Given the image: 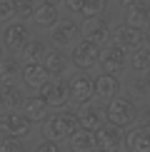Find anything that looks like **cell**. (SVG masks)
<instances>
[{
    "instance_id": "obj_38",
    "label": "cell",
    "mask_w": 150,
    "mask_h": 152,
    "mask_svg": "<svg viewBox=\"0 0 150 152\" xmlns=\"http://www.w3.org/2000/svg\"><path fill=\"white\" fill-rule=\"evenodd\" d=\"M0 60H3V48H0Z\"/></svg>"
},
{
    "instance_id": "obj_5",
    "label": "cell",
    "mask_w": 150,
    "mask_h": 152,
    "mask_svg": "<svg viewBox=\"0 0 150 152\" xmlns=\"http://www.w3.org/2000/svg\"><path fill=\"white\" fill-rule=\"evenodd\" d=\"M80 35H83V40H90V42H95V45H103V42L108 40V35H110V25L105 23L103 15L85 18L83 25H80Z\"/></svg>"
},
{
    "instance_id": "obj_27",
    "label": "cell",
    "mask_w": 150,
    "mask_h": 152,
    "mask_svg": "<svg viewBox=\"0 0 150 152\" xmlns=\"http://www.w3.org/2000/svg\"><path fill=\"white\" fill-rule=\"evenodd\" d=\"M105 0H83L80 5V15L83 18H95V15H103L105 12Z\"/></svg>"
},
{
    "instance_id": "obj_30",
    "label": "cell",
    "mask_w": 150,
    "mask_h": 152,
    "mask_svg": "<svg viewBox=\"0 0 150 152\" xmlns=\"http://www.w3.org/2000/svg\"><path fill=\"white\" fill-rule=\"evenodd\" d=\"M0 152H25V150L18 142V137H3L0 140Z\"/></svg>"
},
{
    "instance_id": "obj_12",
    "label": "cell",
    "mask_w": 150,
    "mask_h": 152,
    "mask_svg": "<svg viewBox=\"0 0 150 152\" xmlns=\"http://www.w3.org/2000/svg\"><path fill=\"white\" fill-rule=\"evenodd\" d=\"M100 67L105 72H120L125 67V48L118 42H110L105 50H100Z\"/></svg>"
},
{
    "instance_id": "obj_39",
    "label": "cell",
    "mask_w": 150,
    "mask_h": 152,
    "mask_svg": "<svg viewBox=\"0 0 150 152\" xmlns=\"http://www.w3.org/2000/svg\"><path fill=\"white\" fill-rule=\"evenodd\" d=\"M0 92H3V85H0Z\"/></svg>"
},
{
    "instance_id": "obj_4",
    "label": "cell",
    "mask_w": 150,
    "mask_h": 152,
    "mask_svg": "<svg viewBox=\"0 0 150 152\" xmlns=\"http://www.w3.org/2000/svg\"><path fill=\"white\" fill-rule=\"evenodd\" d=\"M73 65L78 70H93L95 65H100V50L95 42L83 40L73 45Z\"/></svg>"
},
{
    "instance_id": "obj_18",
    "label": "cell",
    "mask_w": 150,
    "mask_h": 152,
    "mask_svg": "<svg viewBox=\"0 0 150 152\" xmlns=\"http://www.w3.org/2000/svg\"><path fill=\"white\" fill-rule=\"evenodd\" d=\"M125 23L133 25V28L145 30L150 25V5L143 3V0H135L133 5H128L125 8Z\"/></svg>"
},
{
    "instance_id": "obj_37",
    "label": "cell",
    "mask_w": 150,
    "mask_h": 152,
    "mask_svg": "<svg viewBox=\"0 0 150 152\" xmlns=\"http://www.w3.org/2000/svg\"><path fill=\"white\" fill-rule=\"evenodd\" d=\"M148 85H150V70H148Z\"/></svg>"
},
{
    "instance_id": "obj_8",
    "label": "cell",
    "mask_w": 150,
    "mask_h": 152,
    "mask_svg": "<svg viewBox=\"0 0 150 152\" xmlns=\"http://www.w3.org/2000/svg\"><path fill=\"white\" fill-rule=\"evenodd\" d=\"M68 87H70V97L75 100L78 105H85L95 97V82H93L88 75H75V77L68 80Z\"/></svg>"
},
{
    "instance_id": "obj_7",
    "label": "cell",
    "mask_w": 150,
    "mask_h": 152,
    "mask_svg": "<svg viewBox=\"0 0 150 152\" xmlns=\"http://www.w3.org/2000/svg\"><path fill=\"white\" fill-rule=\"evenodd\" d=\"M115 42L125 50H138L148 42V37H145V30L133 28V25L125 23V25H118L115 28Z\"/></svg>"
},
{
    "instance_id": "obj_35",
    "label": "cell",
    "mask_w": 150,
    "mask_h": 152,
    "mask_svg": "<svg viewBox=\"0 0 150 152\" xmlns=\"http://www.w3.org/2000/svg\"><path fill=\"white\" fill-rule=\"evenodd\" d=\"M120 3L125 5V8H128V5H133V3H135V0H120Z\"/></svg>"
},
{
    "instance_id": "obj_21",
    "label": "cell",
    "mask_w": 150,
    "mask_h": 152,
    "mask_svg": "<svg viewBox=\"0 0 150 152\" xmlns=\"http://www.w3.org/2000/svg\"><path fill=\"white\" fill-rule=\"evenodd\" d=\"M33 20L40 25V28H53V25L58 23V5H50V3L38 5L35 12H33Z\"/></svg>"
},
{
    "instance_id": "obj_15",
    "label": "cell",
    "mask_w": 150,
    "mask_h": 152,
    "mask_svg": "<svg viewBox=\"0 0 150 152\" xmlns=\"http://www.w3.org/2000/svg\"><path fill=\"white\" fill-rule=\"evenodd\" d=\"M48 107H50L48 100L38 92V95H33V97H23L20 112L28 120H33V122H40V120H45V115H48Z\"/></svg>"
},
{
    "instance_id": "obj_22",
    "label": "cell",
    "mask_w": 150,
    "mask_h": 152,
    "mask_svg": "<svg viewBox=\"0 0 150 152\" xmlns=\"http://www.w3.org/2000/svg\"><path fill=\"white\" fill-rule=\"evenodd\" d=\"M18 72H20V67H18L15 58H3L0 60V85L3 87H12L15 85Z\"/></svg>"
},
{
    "instance_id": "obj_19",
    "label": "cell",
    "mask_w": 150,
    "mask_h": 152,
    "mask_svg": "<svg viewBox=\"0 0 150 152\" xmlns=\"http://www.w3.org/2000/svg\"><path fill=\"white\" fill-rule=\"evenodd\" d=\"M3 42H5V48L12 50V53H20L23 45L28 42V28H25L23 23H12L5 28V33H3Z\"/></svg>"
},
{
    "instance_id": "obj_33",
    "label": "cell",
    "mask_w": 150,
    "mask_h": 152,
    "mask_svg": "<svg viewBox=\"0 0 150 152\" xmlns=\"http://www.w3.org/2000/svg\"><path fill=\"white\" fill-rule=\"evenodd\" d=\"M68 8H70L73 12H80V5H83V0H65Z\"/></svg>"
},
{
    "instance_id": "obj_11",
    "label": "cell",
    "mask_w": 150,
    "mask_h": 152,
    "mask_svg": "<svg viewBox=\"0 0 150 152\" xmlns=\"http://www.w3.org/2000/svg\"><path fill=\"white\" fill-rule=\"evenodd\" d=\"M125 147V135L120 132V127L108 125V127L98 130V150L103 152H120Z\"/></svg>"
},
{
    "instance_id": "obj_16",
    "label": "cell",
    "mask_w": 150,
    "mask_h": 152,
    "mask_svg": "<svg viewBox=\"0 0 150 152\" xmlns=\"http://www.w3.org/2000/svg\"><path fill=\"white\" fill-rule=\"evenodd\" d=\"M125 145L130 152H150V122H143L130 130L125 137Z\"/></svg>"
},
{
    "instance_id": "obj_29",
    "label": "cell",
    "mask_w": 150,
    "mask_h": 152,
    "mask_svg": "<svg viewBox=\"0 0 150 152\" xmlns=\"http://www.w3.org/2000/svg\"><path fill=\"white\" fill-rule=\"evenodd\" d=\"M15 15V0H0V23H8Z\"/></svg>"
},
{
    "instance_id": "obj_17",
    "label": "cell",
    "mask_w": 150,
    "mask_h": 152,
    "mask_svg": "<svg viewBox=\"0 0 150 152\" xmlns=\"http://www.w3.org/2000/svg\"><path fill=\"white\" fill-rule=\"evenodd\" d=\"M95 97L98 100H105V102H110L112 97H118V92H120V82H118V77L112 72H103L98 75L95 80Z\"/></svg>"
},
{
    "instance_id": "obj_24",
    "label": "cell",
    "mask_w": 150,
    "mask_h": 152,
    "mask_svg": "<svg viewBox=\"0 0 150 152\" xmlns=\"http://www.w3.org/2000/svg\"><path fill=\"white\" fill-rule=\"evenodd\" d=\"M23 105V95L15 87H3L0 92V110H18Z\"/></svg>"
},
{
    "instance_id": "obj_31",
    "label": "cell",
    "mask_w": 150,
    "mask_h": 152,
    "mask_svg": "<svg viewBox=\"0 0 150 152\" xmlns=\"http://www.w3.org/2000/svg\"><path fill=\"white\" fill-rule=\"evenodd\" d=\"M35 152H60V150H58V142H53V140H45V142L40 145V147L35 150Z\"/></svg>"
},
{
    "instance_id": "obj_9",
    "label": "cell",
    "mask_w": 150,
    "mask_h": 152,
    "mask_svg": "<svg viewBox=\"0 0 150 152\" xmlns=\"http://www.w3.org/2000/svg\"><path fill=\"white\" fill-rule=\"evenodd\" d=\"M78 25L73 20H58L53 25V33H50V40H53L55 48H68V45H75V40H78Z\"/></svg>"
},
{
    "instance_id": "obj_28",
    "label": "cell",
    "mask_w": 150,
    "mask_h": 152,
    "mask_svg": "<svg viewBox=\"0 0 150 152\" xmlns=\"http://www.w3.org/2000/svg\"><path fill=\"white\" fill-rule=\"evenodd\" d=\"M38 5L33 3V0H15V15L18 18H33Z\"/></svg>"
},
{
    "instance_id": "obj_36",
    "label": "cell",
    "mask_w": 150,
    "mask_h": 152,
    "mask_svg": "<svg viewBox=\"0 0 150 152\" xmlns=\"http://www.w3.org/2000/svg\"><path fill=\"white\" fill-rule=\"evenodd\" d=\"M145 37H148V42H150V25L145 28Z\"/></svg>"
},
{
    "instance_id": "obj_6",
    "label": "cell",
    "mask_w": 150,
    "mask_h": 152,
    "mask_svg": "<svg viewBox=\"0 0 150 152\" xmlns=\"http://www.w3.org/2000/svg\"><path fill=\"white\" fill-rule=\"evenodd\" d=\"M40 95L48 100V105H53V107H62V105H68V100H73L70 97V87H68V80H48L45 85L40 87Z\"/></svg>"
},
{
    "instance_id": "obj_2",
    "label": "cell",
    "mask_w": 150,
    "mask_h": 152,
    "mask_svg": "<svg viewBox=\"0 0 150 152\" xmlns=\"http://www.w3.org/2000/svg\"><path fill=\"white\" fill-rule=\"evenodd\" d=\"M80 125V120L75 112H58L55 117L48 120L45 125V140H53V142H60V140H68V137L75 132V127Z\"/></svg>"
},
{
    "instance_id": "obj_26",
    "label": "cell",
    "mask_w": 150,
    "mask_h": 152,
    "mask_svg": "<svg viewBox=\"0 0 150 152\" xmlns=\"http://www.w3.org/2000/svg\"><path fill=\"white\" fill-rule=\"evenodd\" d=\"M125 90H128V97H130V100H143V97H145V92L150 90L148 77H145V80L130 77V80H128V85H125Z\"/></svg>"
},
{
    "instance_id": "obj_13",
    "label": "cell",
    "mask_w": 150,
    "mask_h": 152,
    "mask_svg": "<svg viewBox=\"0 0 150 152\" xmlns=\"http://www.w3.org/2000/svg\"><path fill=\"white\" fill-rule=\"evenodd\" d=\"M20 75H23V82L28 87H33V90H40L43 85L50 80V72L43 62H28V65H23V70H20Z\"/></svg>"
},
{
    "instance_id": "obj_25",
    "label": "cell",
    "mask_w": 150,
    "mask_h": 152,
    "mask_svg": "<svg viewBox=\"0 0 150 152\" xmlns=\"http://www.w3.org/2000/svg\"><path fill=\"white\" fill-rule=\"evenodd\" d=\"M130 67H133L135 72H148L150 70V50L148 48L133 50V55H130Z\"/></svg>"
},
{
    "instance_id": "obj_14",
    "label": "cell",
    "mask_w": 150,
    "mask_h": 152,
    "mask_svg": "<svg viewBox=\"0 0 150 152\" xmlns=\"http://www.w3.org/2000/svg\"><path fill=\"white\" fill-rule=\"evenodd\" d=\"M78 120H80V125L88 130H103L105 127V107H100V105H90V102H85V107L78 112Z\"/></svg>"
},
{
    "instance_id": "obj_3",
    "label": "cell",
    "mask_w": 150,
    "mask_h": 152,
    "mask_svg": "<svg viewBox=\"0 0 150 152\" xmlns=\"http://www.w3.org/2000/svg\"><path fill=\"white\" fill-rule=\"evenodd\" d=\"M30 125H33V120H28L18 110H3V115H0V132L5 137L23 140V137L30 135Z\"/></svg>"
},
{
    "instance_id": "obj_34",
    "label": "cell",
    "mask_w": 150,
    "mask_h": 152,
    "mask_svg": "<svg viewBox=\"0 0 150 152\" xmlns=\"http://www.w3.org/2000/svg\"><path fill=\"white\" fill-rule=\"evenodd\" d=\"M43 3H50V5H60L62 0H43Z\"/></svg>"
},
{
    "instance_id": "obj_1",
    "label": "cell",
    "mask_w": 150,
    "mask_h": 152,
    "mask_svg": "<svg viewBox=\"0 0 150 152\" xmlns=\"http://www.w3.org/2000/svg\"><path fill=\"white\" fill-rule=\"evenodd\" d=\"M105 120H108V125H115V127H128V125H133L138 120V107H135V100L130 97H112L108 107H105Z\"/></svg>"
},
{
    "instance_id": "obj_10",
    "label": "cell",
    "mask_w": 150,
    "mask_h": 152,
    "mask_svg": "<svg viewBox=\"0 0 150 152\" xmlns=\"http://www.w3.org/2000/svg\"><path fill=\"white\" fill-rule=\"evenodd\" d=\"M68 140H70V150L73 152H95L98 150V132L88 130V127H83V125H78L75 132L68 137Z\"/></svg>"
},
{
    "instance_id": "obj_32",
    "label": "cell",
    "mask_w": 150,
    "mask_h": 152,
    "mask_svg": "<svg viewBox=\"0 0 150 152\" xmlns=\"http://www.w3.org/2000/svg\"><path fill=\"white\" fill-rule=\"evenodd\" d=\"M138 120H143V122H150V105H145L143 110H138Z\"/></svg>"
},
{
    "instance_id": "obj_20",
    "label": "cell",
    "mask_w": 150,
    "mask_h": 152,
    "mask_svg": "<svg viewBox=\"0 0 150 152\" xmlns=\"http://www.w3.org/2000/svg\"><path fill=\"white\" fill-rule=\"evenodd\" d=\"M45 53H48V45L43 40H28L20 50V60L28 65V62H40L45 60Z\"/></svg>"
},
{
    "instance_id": "obj_23",
    "label": "cell",
    "mask_w": 150,
    "mask_h": 152,
    "mask_svg": "<svg viewBox=\"0 0 150 152\" xmlns=\"http://www.w3.org/2000/svg\"><path fill=\"white\" fill-rule=\"evenodd\" d=\"M43 65H45L53 75H60V72L68 67V55L62 53V48L48 50V53H45V60H43Z\"/></svg>"
}]
</instances>
